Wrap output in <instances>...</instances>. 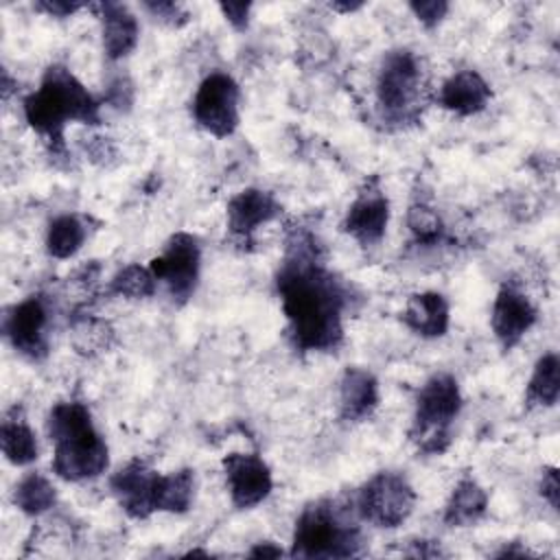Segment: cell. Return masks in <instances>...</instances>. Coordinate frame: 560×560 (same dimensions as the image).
Wrapping results in <instances>:
<instances>
[{
    "mask_svg": "<svg viewBox=\"0 0 560 560\" xmlns=\"http://www.w3.org/2000/svg\"><path fill=\"white\" fill-rule=\"evenodd\" d=\"M276 287L289 337L298 350L328 352L341 343L348 293L324 267L311 232L293 230L289 234Z\"/></svg>",
    "mask_w": 560,
    "mask_h": 560,
    "instance_id": "cell-1",
    "label": "cell"
},
{
    "mask_svg": "<svg viewBox=\"0 0 560 560\" xmlns=\"http://www.w3.org/2000/svg\"><path fill=\"white\" fill-rule=\"evenodd\" d=\"M52 442V472L63 481L96 479L107 470L109 451L83 402H57L46 420Z\"/></svg>",
    "mask_w": 560,
    "mask_h": 560,
    "instance_id": "cell-2",
    "label": "cell"
},
{
    "mask_svg": "<svg viewBox=\"0 0 560 560\" xmlns=\"http://www.w3.org/2000/svg\"><path fill=\"white\" fill-rule=\"evenodd\" d=\"M22 107L26 122L57 147V151H63V129L68 122H101V103L66 66L59 63L44 72L39 88L24 98Z\"/></svg>",
    "mask_w": 560,
    "mask_h": 560,
    "instance_id": "cell-3",
    "label": "cell"
},
{
    "mask_svg": "<svg viewBox=\"0 0 560 560\" xmlns=\"http://www.w3.org/2000/svg\"><path fill=\"white\" fill-rule=\"evenodd\" d=\"M361 529L354 508L332 499L308 503L293 529V558H348L359 551Z\"/></svg>",
    "mask_w": 560,
    "mask_h": 560,
    "instance_id": "cell-4",
    "label": "cell"
},
{
    "mask_svg": "<svg viewBox=\"0 0 560 560\" xmlns=\"http://www.w3.org/2000/svg\"><path fill=\"white\" fill-rule=\"evenodd\" d=\"M462 409V392L451 374H433L418 389L411 442L427 455H440L451 444V427Z\"/></svg>",
    "mask_w": 560,
    "mask_h": 560,
    "instance_id": "cell-5",
    "label": "cell"
},
{
    "mask_svg": "<svg viewBox=\"0 0 560 560\" xmlns=\"http://www.w3.org/2000/svg\"><path fill=\"white\" fill-rule=\"evenodd\" d=\"M416 505V492L405 475L381 470L370 477L354 494L352 508L359 521L374 527L394 529L402 525Z\"/></svg>",
    "mask_w": 560,
    "mask_h": 560,
    "instance_id": "cell-6",
    "label": "cell"
},
{
    "mask_svg": "<svg viewBox=\"0 0 560 560\" xmlns=\"http://www.w3.org/2000/svg\"><path fill=\"white\" fill-rule=\"evenodd\" d=\"M422 70L411 50H389L376 74V101L387 118L405 120L416 112L420 98Z\"/></svg>",
    "mask_w": 560,
    "mask_h": 560,
    "instance_id": "cell-7",
    "label": "cell"
},
{
    "mask_svg": "<svg viewBox=\"0 0 560 560\" xmlns=\"http://www.w3.org/2000/svg\"><path fill=\"white\" fill-rule=\"evenodd\" d=\"M238 83L228 72H210L192 96L195 122L214 138H228L238 127Z\"/></svg>",
    "mask_w": 560,
    "mask_h": 560,
    "instance_id": "cell-8",
    "label": "cell"
},
{
    "mask_svg": "<svg viewBox=\"0 0 560 560\" xmlns=\"http://www.w3.org/2000/svg\"><path fill=\"white\" fill-rule=\"evenodd\" d=\"M149 269L155 280L166 287L173 302H188L197 289L201 269L199 241L188 232L173 234L162 254L149 262Z\"/></svg>",
    "mask_w": 560,
    "mask_h": 560,
    "instance_id": "cell-9",
    "label": "cell"
},
{
    "mask_svg": "<svg viewBox=\"0 0 560 560\" xmlns=\"http://www.w3.org/2000/svg\"><path fill=\"white\" fill-rule=\"evenodd\" d=\"M4 337L26 359H42L48 352L50 304L42 295H28L4 315Z\"/></svg>",
    "mask_w": 560,
    "mask_h": 560,
    "instance_id": "cell-10",
    "label": "cell"
},
{
    "mask_svg": "<svg viewBox=\"0 0 560 560\" xmlns=\"http://www.w3.org/2000/svg\"><path fill=\"white\" fill-rule=\"evenodd\" d=\"M223 470L230 499L238 510L256 508L273 488L271 470L256 453H230L223 459Z\"/></svg>",
    "mask_w": 560,
    "mask_h": 560,
    "instance_id": "cell-11",
    "label": "cell"
},
{
    "mask_svg": "<svg viewBox=\"0 0 560 560\" xmlns=\"http://www.w3.org/2000/svg\"><path fill=\"white\" fill-rule=\"evenodd\" d=\"M389 223V201L387 195L381 190L378 182H368L350 203L343 217V232L352 236L359 245L370 247L383 241L385 230Z\"/></svg>",
    "mask_w": 560,
    "mask_h": 560,
    "instance_id": "cell-12",
    "label": "cell"
},
{
    "mask_svg": "<svg viewBox=\"0 0 560 560\" xmlns=\"http://www.w3.org/2000/svg\"><path fill=\"white\" fill-rule=\"evenodd\" d=\"M538 319V311L516 284L505 282L492 304V332L503 350H512L532 330Z\"/></svg>",
    "mask_w": 560,
    "mask_h": 560,
    "instance_id": "cell-13",
    "label": "cell"
},
{
    "mask_svg": "<svg viewBox=\"0 0 560 560\" xmlns=\"http://www.w3.org/2000/svg\"><path fill=\"white\" fill-rule=\"evenodd\" d=\"M155 486L158 472L151 470L142 459H131L109 479V488L118 505L127 516L138 521L149 518L155 512Z\"/></svg>",
    "mask_w": 560,
    "mask_h": 560,
    "instance_id": "cell-14",
    "label": "cell"
},
{
    "mask_svg": "<svg viewBox=\"0 0 560 560\" xmlns=\"http://www.w3.org/2000/svg\"><path fill=\"white\" fill-rule=\"evenodd\" d=\"M280 214V203L276 197L260 188H245L236 192L228 201V230L232 236L245 241L249 238L260 225L273 221Z\"/></svg>",
    "mask_w": 560,
    "mask_h": 560,
    "instance_id": "cell-15",
    "label": "cell"
},
{
    "mask_svg": "<svg viewBox=\"0 0 560 560\" xmlns=\"http://www.w3.org/2000/svg\"><path fill=\"white\" fill-rule=\"evenodd\" d=\"M492 98L490 83L477 70H459L451 74L438 92L440 107L457 114L472 116L486 109Z\"/></svg>",
    "mask_w": 560,
    "mask_h": 560,
    "instance_id": "cell-16",
    "label": "cell"
},
{
    "mask_svg": "<svg viewBox=\"0 0 560 560\" xmlns=\"http://www.w3.org/2000/svg\"><path fill=\"white\" fill-rule=\"evenodd\" d=\"M402 324L422 339H438L446 335L451 322V308L442 293L422 291L413 293L400 315Z\"/></svg>",
    "mask_w": 560,
    "mask_h": 560,
    "instance_id": "cell-17",
    "label": "cell"
},
{
    "mask_svg": "<svg viewBox=\"0 0 560 560\" xmlns=\"http://www.w3.org/2000/svg\"><path fill=\"white\" fill-rule=\"evenodd\" d=\"M378 405V383L363 368H348L339 381V418L346 422L368 420Z\"/></svg>",
    "mask_w": 560,
    "mask_h": 560,
    "instance_id": "cell-18",
    "label": "cell"
},
{
    "mask_svg": "<svg viewBox=\"0 0 560 560\" xmlns=\"http://www.w3.org/2000/svg\"><path fill=\"white\" fill-rule=\"evenodd\" d=\"M103 31V50L107 59L118 61L127 57L140 37V26L136 15L118 2H103L96 7Z\"/></svg>",
    "mask_w": 560,
    "mask_h": 560,
    "instance_id": "cell-19",
    "label": "cell"
},
{
    "mask_svg": "<svg viewBox=\"0 0 560 560\" xmlns=\"http://www.w3.org/2000/svg\"><path fill=\"white\" fill-rule=\"evenodd\" d=\"M486 490L472 477H464L457 481L444 505V523L451 527H470L486 516Z\"/></svg>",
    "mask_w": 560,
    "mask_h": 560,
    "instance_id": "cell-20",
    "label": "cell"
},
{
    "mask_svg": "<svg viewBox=\"0 0 560 560\" xmlns=\"http://www.w3.org/2000/svg\"><path fill=\"white\" fill-rule=\"evenodd\" d=\"M0 446L13 466H28L39 457L37 438L18 407L9 411L0 424Z\"/></svg>",
    "mask_w": 560,
    "mask_h": 560,
    "instance_id": "cell-21",
    "label": "cell"
},
{
    "mask_svg": "<svg viewBox=\"0 0 560 560\" xmlns=\"http://www.w3.org/2000/svg\"><path fill=\"white\" fill-rule=\"evenodd\" d=\"M195 499V470L179 468L168 475H158L155 512L184 514Z\"/></svg>",
    "mask_w": 560,
    "mask_h": 560,
    "instance_id": "cell-22",
    "label": "cell"
},
{
    "mask_svg": "<svg viewBox=\"0 0 560 560\" xmlns=\"http://www.w3.org/2000/svg\"><path fill=\"white\" fill-rule=\"evenodd\" d=\"M560 396V359L556 352L542 354L527 383V405L529 407H553Z\"/></svg>",
    "mask_w": 560,
    "mask_h": 560,
    "instance_id": "cell-23",
    "label": "cell"
},
{
    "mask_svg": "<svg viewBox=\"0 0 560 560\" xmlns=\"http://www.w3.org/2000/svg\"><path fill=\"white\" fill-rule=\"evenodd\" d=\"M88 228L85 221L77 214L55 217L46 232V249L52 258H72L85 243Z\"/></svg>",
    "mask_w": 560,
    "mask_h": 560,
    "instance_id": "cell-24",
    "label": "cell"
},
{
    "mask_svg": "<svg viewBox=\"0 0 560 560\" xmlns=\"http://www.w3.org/2000/svg\"><path fill=\"white\" fill-rule=\"evenodd\" d=\"M13 503L26 516H42L57 503V490L42 472H28L13 490Z\"/></svg>",
    "mask_w": 560,
    "mask_h": 560,
    "instance_id": "cell-25",
    "label": "cell"
},
{
    "mask_svg": "<svg viewBox=\"0 0 560 560\" xmlns=\"http://www.w3.org/2000/svg\"><path fill=\"white\" fill-rule=\"evenodd\" d=\"M158 289V280L149 267L127 265L109 280V293L127 298V300H142L151 298Z\"/></svg>",
    "mask_w": 560,
    "mask_h": 560,
    "instance_id": "cell-26",
    "label": "cell"
},
{
    "mask_svg": "<svg viewBox=\"0 0 560 560\" xmlns=\"http://www.w3.org/2000/svg\"><path fill=\"white\" fill-rule=\"evenodd\" d=\"M407 228L413 234V238L422 245H433L444 234V223L435 208L427 206L424 201L411 203L407 212Z\"/></svg>",
    "mask_w": 560,
    "mask_h": 560,
    "instance_id": "cell-27",
    "label": "cell"
},
{
    "mask_svg": "<svg viewBox=\"0 0 560 560\" xmlns=\"http://www.w3.org/2000/svg\"><path fill=\"white\" fill-rule=\"evenodd\" d=\"M409 9L413 11V15L418 18V22L427 28H433L438 26L446 13H448V2L444 0H416V2H409Z\"/></svg>",
    "mask_w": 560,
    "mask_h": 560,
    "instance_id": "cell-28",
    "label": "cell"
},
{
    "mask_svg": "<svg viewBox=\"0 0 560 560\" xmlns=\"http://www.w3.org/2000/svg\"><path fill=\"white\" fill-rule=\"evenodd\" d=\"M144 9L162 24H168L175 28L188 22V11L177 2H144Z\"/></svg>",
    "mask_w": 560,
    "mask_h": 560,
    "instance_id": "cell-29",
    "label": "cell"
},
{
    "mask_svg": "<svg viewBox=\"0 0 560 560\" xmlns=\"http://www.w3.org/2000/svg\"><path fill=\"white\" fill-rule=\"evenodd\" d=\"M77 332V346L79 348H90V350H98L103 348V343L107 346V337H109V330L105 324H98V322H83L74 328Z\"/></svg>",
    "mask_w": 560,
    "mask_h": 560,
    "instance_id": "cell-30",
    "label": "cell"
},
{
    "mask_svg": "<svg viewBox=\"0 0 560 560\" xmlns=\"http://www.w3.org/2000/svg\"><path fill=\"white\" fill-rule=\"evenodd\" d=\"M223 18L236 28V31H245L249 24V11L252 4L249 2H221L219 4Z\"/></svg>",
    "mask_w": 560,
    "mask_h": 560,
    "instance_id": "cell-31",
    "label": "cell"
},
{
    "mask_svg": "<svg viewBox=\"0 0 560 560\" xmlns=\"http://www.w3.org/2000/svg\"><path fill=\"white\" fill-rule=\"evenodd\" d=\"M540 497L553 508L558 510V499H560V483H558V470L551 466V468H545L542 470V477H540Z\"/></svg>",
    "mask_w": 560,
    "mask_h": 560,
    "instance_id": "cell-32",
    "label": "cell"
},
{
    "mask_svg": "<svg viewBox=\"0 0 560 560\" xmlns=\"http://www.w3.org/2000/svg\"><path fill=\"white\" fill-rule=\"evenodd\" d=\"M35 9L44 11L50 18H70L72 13L83 9V4H79V2H63V0H42V2H35Z\"/></svg>",
    "mask_w": 560,
    "mask_h": 560,
    "instance_id": "cell-33",
    "label": "cell"
},
{
    "mask_svg": "<svg viewBox=\"0 0 560 560\" xmlns=\"http://www.w3.org/2000/svg\"><path fill=\"white\" fill-rule=\"evenodd\" d=\"M88 155L94 160V162H101V164H107L109 158L116 155L114 147L107 142V138H92L90 147H85Z\"/></svg>",
    "mask_w": 560,
    "mask_h": 560,
    "instance_id": "cell-34",
    "label": "cell"
},
{
    "mask_svg": "<svg viewBox=\"0 0 560 560\" xmlns=\"http://www.w3.org/2000/svg\"><path fill=\"white\" fill-rule=\"evenodd\" d=\"M249 556H254V558H278V556H282V549L276 547L273 542H258L256 547H252Z\"/></svg>",
    "mask_w": 560,
    "mask_h": 560,
    "instance_id": "cell-35",
    "label": "cell"
},
{
    "mask_svg": "<svg viewBox=\"0 0 560 560\" xmlns=\"http://www.w3.org/2000/svg\"><path fill=\"white\" fill-rule=\"evenodd\" d=\"M363 4L361 2H346V4H339V2H332L330 4V9H335V11H341V13H350V11H357V9H361Z\"/></svg>",
    "mask_w": 560,
    "mask_h": 560,
    "instance_id": "cell-36",
    "label": "cell"
}]
</instances>
